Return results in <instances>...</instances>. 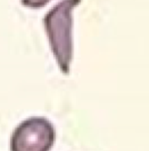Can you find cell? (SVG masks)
Segmentation results:
<instances>
[{
  "instance_id": "6da1fadb",
  "label": "cell",
  "mask_w": 149,
  "mask_h": 151,
  "mask_svg": "<svg viewBox=\"0 0 149 151\" xmlns=\"http://www.w3.org/2000/svg\"><path fill=\"white\" fill-rule=\"evenodd\" d=\"M82 0H61L45 14L43 25L59 68L68 75L73 59V10Z\"/></svg>"
},
{
  "instance_id": "7a4b0ae2",
  "label": "cell",
  "mask_w": 149,
  "mask_h": 151,
  "mask_svg": "<svg viewBox=\"0 0 149 151\" xmlns=\"http://www.w3.org/2000/svg\"><path fill=\"white\" fill-rule=\"evenodd\" d=\"M54 141L55 129L49 119L29 117L12 132L10 151H50Z\"/></svg>"
},
{
  "instance_id": "3957f363",
  "label": "cell",
  "mask_w": 149,
  "mask_h": 151,
  "mask_svg": "<svg viewBox=\"0 0 149 151\" xmlns=\"http://www.w3.org/2000/svg\"><path fill=\"white\" fill-rule=\"evenodd\" d=\"M51 0H21L22 4L26 7L37 9V8L44 7L47 3H49Z\"/></svg>"
}]
</instances>
